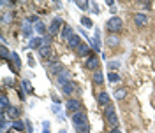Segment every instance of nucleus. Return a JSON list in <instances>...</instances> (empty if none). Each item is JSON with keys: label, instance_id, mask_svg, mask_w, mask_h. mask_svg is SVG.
<instances>
[{"label": "nucleus", "instance_id": "obj_23", "mask_svg": "<svg viewBox=\"0 0 155 133\" xmlns=\"http://www.w3.org/2000/svg\"><path fill=\"white\" fill-rule=\"evenodd\" d=\"M42 46H44V44H42V37H34L32 40H28V46H27V48L28 49H37L39 51Z\"/></svg>", "mask_w": 155, "mask_h": 133}, {"label": "nucleus", "instance_id": "obj_29", "mask_svg": "<svg viewBox=\"0 0 155 133\" xmlns=\"http://www.w3.org/2000/svg\"><path fill=\"white\" fill-rule=\"evenodd\" d=\"M0 58H2V60H5V61L11 60V51L5 48V46H0Z\"/></svg>", "mask_w": 155, "mask_h": 133}, {"label": "nucleus", "instance_id": "obj_4", "mask_svg": "<svg viewBox=\"0 0 155 133\" xmlns=\"http://www.w3.org/2000/svg\"><path fill=\"white\" fill-rule=\"evenodd\" d=\"M64 21H62V18H58V16H55V18L51 19V23H49L48 26V33L51 35V37H55V35H58L60 32H62V28H64Z\"/></svg>", "mask_w": 155, "mask_h": 133}, {"label": "nucleus", "instance_id": "obj_22", "mask_svg": "<svg viewBox=\"0 0 155 133\" xmlns=\"http://www.w3.org/2000/svg\"><path fill=\"white\" fill-rule=\"evenodd\" d=\"M19 86H21V91H23V93H27V95H34V88H32V82H30L28 79H21Z\"/></svg>", "mask_w": 155, "mask_h": 133}, {"label": "nucleus", "instance_id": "obj_6", "mask_svg": "<svg viewBox=\"0 0 155 133\" xmlns=\"http://www.w3.org/2000/svg\"><path fill=\"white\" fill-rule=\"evenodd\" d=\"M99 65H101V60H99L97 54H92V56L85 58V63H83V66H85L87 70H94V72L99 70Z\"/></svg>", "mask_w": 155, "mask_h": 133}, {"label": "nucleus", "instance_id": "obj_5", "mask_svg": "<svg viewBox=\"0 0 155 133\" xmlns=\"http://www.w3.org/2000/svg\"><path fill=\"white\" fill-rule=\"evenodd\" d=\"M65 110L69 114H76L79 110H83V102L79 98H69V102H65Z\"/></svg>", "mask_w": 155, "mask_h": 133}, {"label": "nucleus", "instance_id": "obj_19", "mask_svg": "<svg viewBox=\"0 0 155 133\" xmlns=\"http://www.w3.org/2000/svg\"><path fill=\"white\" fill-rule=\"evenodd\" d=\"M11 131H18V133H23L25 131V128H27V124L23 123V121H19V119H16V121H11Z\"/></svg>", "mask_w": 155, "mask_h": 133}, {"label": "nucleus", "instance_id": "obj_1", "mask_svg": "<svg viewBox=\"0 0 155 133\" xmlns=\"http://www.w3.org/2000/svg\"><path fill=\"white\" fill-rule=\"evenodd\" d=\"M71 123H72V126H74V130H76L78 133H88L90 131L87 114H85L83 110H79V112L71 116Z\"/></svg>", "mask_w": 155, "mask_h": 133}, {"label": "nucleus", "instance_id": "obj_39", "mask_svg": "<svg viewBox=\"0 0 155 133\" xmlns=\"http://www.w3.org/2000/svg\"><path fill=\"white\" fill-rule=\"evenodd\" d=\"M92 12H95V14H99V7H97V5H92Z\"/></svg>", "mask_w": 155, "mask_h": 133}, {"label": "nucleus", "instance_id": "obj_13", "mask_svg": "<svg viewBox=\"0 0 155 133\" xmlns=\"http://www.w3.org/2000/svg\"><path fill=\"white\" fill-rule=\"evenodd\" d=\"M97 104L101 105V107H104V109H106L107 105H111V96H109V93L99 91V95H97Z\"/></svg>", "mask_w": 155, "mask_h": 133}, {"label": "nucleus", "instance_id": "obj_26", "mask_svg": "<svg viewBox=\"0 0 155 133\" xmlns=\"http://www.w3.org/2000/svg\"><path fill=\"white\" fill-rule=\"evenodd\" d=\"M113 96H115V100L122 102V100H125V98H127V89H125V88H116L115 93H113Z\"/></svg>", "mask_w": 155, "mask_h": 133}, {"label": "nucleus", "instance_id": "obj_11", "mask_svg": "<svg viewBox=\"0 0 155 133\" xmlns=\"http://www.w3.org/2000/svg\"><path fill=\"white\" fill-rule=\"evenodd\" d=\"M88 44H90V48L94 51V54H99V53H101V32H99V30L94 33V39H92Z\"/></svg>", "mask_w": 155, "mask_h": 133}, {"label": "nucleus", "instance_id": "obj_37", "mask_svg": "<svg viewBox=\"0 0 155 133\" xmlns=\"http://www.w3.org/2000/svg\"><path fill=\"white\" fill-rule=\"evenodd\" d=\"M14 86V79H9V77H7V79H4V86Z\"/></svg>", "mask_w": 155, "mask_h": 133}, {"label": "nucleus", "instance_id": "obj_36", "mask_svg": "<svg viewBox=\"0 0 155 133\" xmlns=\"http://www.w3.org/2000/svg\"><path fill=\"white\" fill-rule=\"evenodd\" d=\"M141 5H143V9H152V2H150V0H145V2H141Z\"/></svg>", "mask_w": 155, "mask_h": 133}, {"label": "nucleus", "instance_id": "obj_3", "mask_svg": "<svg viewBox=\"0 0 155 133\" xmlns=\"http://www.w3.org/2000/svg\"><path fill=\"white\" fill-rule=\"evenodd\" d=\"M104 119H106V123L109 128H118V116H116V110L113 105H107L106 109H104Z\"/></svg>", "mask_w": 155, "mask_h": 133}, {"label": "nucleus", "instance_id": "obj_28", "mask_svg": "<svg viewBox=\"0 0 155 133\" xmlns=\"http://www.w3.org/2000/svg\"><path fill=\"white\" fill-rule=\"evenodd\" d=\"M74 4L78 5V9H81L83 12H87V11H90V9H92V2H87V0H85V2L78 0V2H74Z\"/></svg>", "mask_w": 155, "mask_h": 133}, {"label": "nucleus", "instance_id": "obj_40", "mask_svg": "<svg viewBox=\"0 0 155 133\" xmlns=\"http://www.w3.org/2000/svg\"><path fill=\"white\" fill-rule=\"evenodd\" d=\"M107 133H122V131H120L118 128H113V130H109V131H107Z\"/></svg>", "mask_w": 155, "mask_h": 133}, {"label": "nucleus", "instance_id": "obj_7", "mask_svg": "<svg viewBox=\"0 0 155 133\" xmlns=\"http://www.w3.org/2000/svg\"><path fill=\"white\" fill-rule=\"evenodd\" d=\"M37 56H39V60H44L48 63H53V49H51V46H42L37 51Z\"/></svg>", "mask_w": 155, "mask_h": 133}, {"label": "nucleus", "instance_id": "obj_35", "mask_svg": "<svg viewBox=\"0 0 155 133\" xmlns=\"http://www.w3.org/2000/svg\"><path fill=\"white\" fill-rule=\"evenodd\" d=\"M42 133H51V130H49V121H44L42 123Z\"/></svg>", "mask_w": 155, "mask_h": 133}, {"label": "nucleus", "instance_id": "obj_9", "mask_svg": "<svg viewBox=\"0 0 155 133\" xmlns=\"http://www.w3.org/2000/svg\"><path fill=\"white\" fill-rule=\"evenodd\" d=\"M60 91H62L65 96H72L78 91V84L74 82V81H69V82H65V84L60 86Z\"/></svg>", "mask_w": 155, "mask_h": 133}, {"label": "nucleus", "instance_id": "obj_15", "mask_svg": "<svg viewBox=\"0 0 155 133\" xmlns=\"http://www.w3.org/2000/svg\"><path fill=\"white\" fill-rule=\"evenodd\" d=\"M34 32H35V30L30 26V23L25 21V23H23V26H21V35H23L25 39H28V40H32V39H34Z\"/></svg>", "mask_w": 155, "mask_h": 133}, {"label": "nucleus", "instance_id": "obj_12", "mask_svg": "<svg viewBox=\"0 0 155 133\" xmlns=\"http://www.w3.org/2000/svg\"><path fill=\"white\" fill-rule=\"evenodd\" d=\"M11 70L14 72V74H18L19 70H21V60H19L18 53H11Z\"/></svg>", "mask_w": 155, "mask_h": 133}, {"label": "nucleus", "instance_id": "obj_21", "mask_svg": "<svg viewBox=\"0 0 155 133\" xmlns=\"http://www.w3.org/2000/svg\"><path fill=\"white\" fill-rule=\"evenodd\" d=\"M0 107H2V112H7L11 107V102H9V96L5 91H2V95H0Z\"/></svg>", "mask_w": 155, "mask_h": 133}, {"label": "nucleus", "instance_id": "obj_30", "mask_svg": "<svg viewBox=\"0 0 155 133\" xmlns=\"http://www.w3.org/2000/svg\"><path fill=\"white\" fill-rule=\"evenodd\" d=\"M81 26H85V28H92V26H94V21L88 18V16H83V18H81Z\"/></svg>", "mask_w": 155, "mask_h": 133}, {"label": "nucleus", "instance_id": "obj_41", "mask_svg": "<svg viewBox=\"0 0 155 133\" xmlns=\"http://www.w3.org/2000/svg\"><path fill=\"white\" fill-rule=\"evenodd\" d=\"M58 133H69V130H60Z\"/></svg>", "mask_w": 155, "mask_h": 133}, {"label": "nucleus", "instance_id": "obj_25", "mask_svg": "<svg viewBox=\"0 0 155 133\" xmlns=\"http://www.w3.org/2000/svg\"><path fill=\"white\" fill-rule=\"evenodd\" d=\"M92 82L97 84V86H102V84H104V74H102L101 70L94 72V74H92Z\"/></svg>", "mask_w": 155, "mask_h": 133}, {"label": "nucleus", "instance_id": "obj_31", "mask_svg": "<svg viewBox=\"0 0 155 133\" xmlns=\"http://www.w3.org/2000/svg\"><path fill=\"white\" fill-rule=\"evenodd\" d=\"M120 66H122V63H120L118 60H109V61H107V68H109V70H116V68H120Z\"/></svg>", "mask_w": 155, "mask_h": 133}, {"label": "nucleus", "instance_id": "obj_2", "mask_svg": "<svg viewBox=\"0 0 155 133\" xmlns=\"http://www.w3.org/2000/svg\"><path fill=\"white\" fill-rule=\"evenodd\" d=\"M106 30L109 33L120 35V32L124 30V19L120 18V16H111V18L106 21Z\"/></svg>", "mask_w": 155, "mask_h": 133}, {"label": "nucleus", "instance_id": "obj_34", "mask_svg": "<svg viewBox=\"0 0 155 133\" xmlns=\"http://www.w3.org/2000/svg\"><path fill=\"white\" fill-rule=\"evenodd\" d=\"M42 44H44V46H51V35H44V37H42Z\"/></svg>", "mask_w": 155, "mask_h": 133}, {"label": "nucleus", "instance_id": "obj_17", "mask_svg": "<svg viewBox=\"0 0 155 133\" xmlns=\"http://www.w3.org/2000/svg\"><path fill=\"white\" fill-rule=\"evenodd\" d=\"M90 51H92V48H90V44H88V42H83V44L76 49L78 56H85V58L92 56V54H90Z\"/></svg>", "mask_w": 155, "mask_h": 133}, {"label": "nucleus", "instance_id": "obj_27", "mask_svg": "<svg viewBox=\"0 0 155 133\" xmlns=\"http://www.w3.org/2000/svg\"><path fill=\"white\" fill-rule=\"evenodd\" d=\"M34 30L39 33V37H44V35H48V28H46V25L42 23V21H39V23H35V26H34Z\"/></svg>", "mask_w": 155, "mask_h": 133}, {"label": "nucleus", "instance_id": "obj_20", "mask_svg": "<svg viewBox=\"0 0 155 133\" xmlns=\"http://www.w3.org/2000/svg\"><path fill=\"white\" fill-rule=\"evenodd\" d=\"M81 44H83V40H81V37H79V35H76V33H74V35H72V37L67 40V46H69L71 49H74V51H76V49L79 48Z\"/></svg>", "mask_w": 155, "mask_h": 133}, {"label": "nucleus", "instance_id": "obj_16", "mask_svg": "<svg viewBox=\"0 0 155 133\" xmlns=\"http://www.w3.org/2000/svg\"><path fill=\"white\" fill-rule=\"evenodd\" d=\"M72 35H74V28H72L71 25H67V23H65V25H64V28H62V32H60V37L67 42Z\"/></svg>", "mask_w": 155, "mask_h": 133}, {"label": "nucleus", "instance_id": "obj_14", "mask_svg": "<svg viewBox=\"0 0 155 133\" xmlns=\"http://www.w3.org/2000/svg\"><path fill=\"white\" fill-rule=\"evenodd\" d=\"M122 44V39H120V35H115V33H109L106 37V46L107 48H118Z\"/></svg>", "mask_w": 155, "mask_h": 133}, {"label": "nucleus", "instance_id": "obj_33", "mask_svg": "<svg viewBox=\"0 0 155 133\" xmlns=\"http://www.w3.org/2000/svg\"><path fill=\"white\" fill-rule=\"evenodd\" d=\"M12 12H5V14H4V16H2V23H4V25H7V23H11V21H12Z\"/></svg>", "mask_w": 155, "mask_h": 133}, {"label": "nucleus", "instance_id": "obj_38", "mask_svg": "<svg viewBox=\"0 0 155 133\" xmlns=\"http://www.w3.org/2000/svg\"><path fill=\"white\" fill-rule=\"evenodd\" d=\"M28 65L30 66H35V60H34L32 56H28Z\"/></svg>", "mask_w": 155, "mask_h": 133}, {"label": "nucleus", "instance_id": "obj_18", "mask_svg": "<svg viewBox=\"0 0 155 133\" xmlns=\"http://www.w3.org/2000/svg\"><path fill=\"white\" fill-rule=\"evenodd\" d=\"M5 114H7V117H9L11 121H16L19 116H21V109H19V107H16V105H11L9 110H7Z\"/></svg>", "mask_w": 155, "mask_h": 133}, {"label": "nucleus", "instance_id": "obj_24", "mask_svg": "<svg viewBox=\"0 0 155 133\" xmlns=\"http://www.w3.org/2000/svg\"><path fill=\"white\" fill-rule=\"evenodd\" d=\"M69 81H71V72H69L67 68H65L62 74H58V76H57V82H58L60 86L65 84V82H69Z\"/></svg>", "mask_w": 155, "mask_h": 133}, {"label": "nucleus", "instance_id": "obj_8", "mask_svg": "<svg viewBox=\"0 0 155 133\" xmlns=\"http://www.w3.org/2000/svg\"><path fill=\"white\" fill-rule=\"evenodd\" d=\"M132 19H134V25L137 28H145L146 25L150 23V18H148V14H145V12H136Z\"/></svg>", "mask_w": 155, "mask_h": 133}, {"label": "nucleus", "instance_id": "obj_32", "mask_svg": "<svg viewBox=\"0 0 155 133\" xmlns=\"http://www.w3.org/2000/svg\"><path fill=\"white\" fill-rule=\"evenodd\" d=\"M107 81H109V82H118V81H120V76H118L116 72H109V74H107Z\"/></svg>", "mask_w": 155, "mask_h": 133}, {"label": "nucleus", "instance_id": "obj_10", "mask_svg": "<svg viewBox=\"0 0 155 133\" xmlns=\"http://www.w3.org/2000/svg\"><path fill=\"white\" fill-rule=\"evenodd\" d=\"M64 70H65V65H64L62 61H53V63L48 65V72L51 74V76H55V77H57L58 74H62Z\"/></svg>", "mask_w": 155, "mask_h": 133}]
</instances>
